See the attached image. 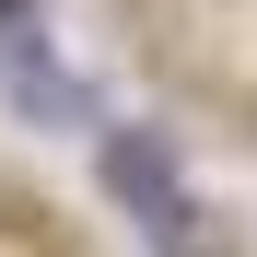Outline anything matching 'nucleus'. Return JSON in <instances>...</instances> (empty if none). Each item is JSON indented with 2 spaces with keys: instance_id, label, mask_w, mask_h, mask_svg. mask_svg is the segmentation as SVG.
<instances>
[{
  "instance_id": "nucleus-1",
  "label": "nucleus",
  "mask_w": 257,
  "mask_h": 257,
  "mask_svg": "<svg viewBox=\"0 0 257 257\" xmlns=\"http://www.w3.org/2000/svg\"><path fill=\"white\" fill-rule=\"evenodd\" d=\"M105 187H117L128 222H141V245H152V257H234V234L187 199L176 152H164L152 128H117V141H105Z\"/></svg>"
},
{
  "instance_id": "nucleus-2",
  "label": "nucleus",
  "mask_w": 257,
  "mask_h": 257,
  "mask_svg": "<svg viewBox=\"0 0 257 257\" xmlns=\"http://www.w3.org/2000/svg\"><path fill=\"white\" fill-rule=\"evenodd\" d=\"M0 35H35V0H0Z\"/></svg>"
}]
</instances>
